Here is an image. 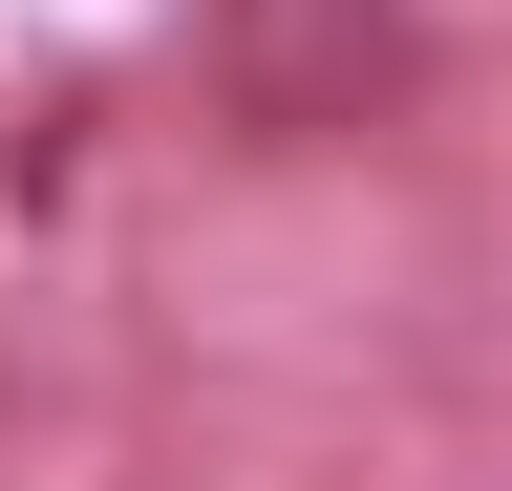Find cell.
<instances>
[{
  "label": "cell",
  "mask_w": 512,
  "mask_h": 491,
  "mask_svg": "<svg viewBox=\"0 0 512 491\" xmlns=\"http://www.w3.org/2000/svg\"><path fill=\"white\" fill-rule=\"evenodd\" d=\"M427 86V0H214V107L256 150H342Z\"/></svg>",
  "instance_id": "1"
}]
</instances>
